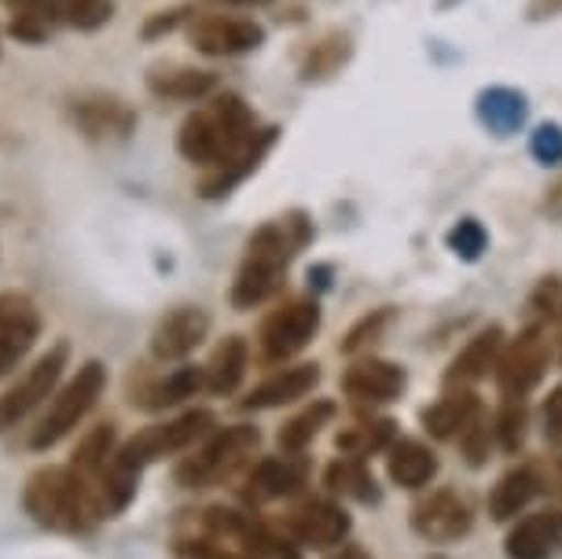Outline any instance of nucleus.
Instances as JSON below:
<instances>
[{
    "label": "nucleus",
    "mask_w": 562,
    "mask_h": 559,
    "mask_svg": "<svg viewBox=\"0 0 562 559\" xmlns=\"http://www.w3.org/2000/svg\"><path fill=\"white\" fill-rule=\"evenodd\" d=\"M258 122L247 100L236 92H217L206 108L192 111L177 133V152L192 166H206V170H225L228 163L247 152L258 141Z\"/></svg>",
    "instance_id": "1"
},
{
    "label": "nucleus",
    "mask_w": 562,
    "mask_h": 559,
    "mask_svg": "<svg viewBox=\"0 0 562 559\" xmlns=\"http://www.w3.org/2000/svg\"><path fill=\"white\" fill-rule=\"evenodd\" d=\"M305 239H310V225L299 214L269 221V225L254 232L247 239V250H243L236 283H232V305L254 310V305L269 302L283 288L291 258L305 247Z\"/></svg>",
    "instance_id": "2"
},
{
    "label": "nucleus",
    "mask_w": 562,
    "mask_h": 559,
    "mask_svg": "<svg viewBox=\"0 0 562 559\" xmlns=\"http://www.w3.org/2000/svg\"><path fill=\"white\" fill-rule=\"evenodd\" d=\"M23 504L37 526L59 534H81L92 523L108 519L97 497V482L85 479L78 468H37L26 479Z\"/></svg>",
    "instance_id": "3"
},
{
    "label": "nucleus",
    "mask_w": 562,
    "mask_h": 559,
    "mask_svg": "<svg viewBox=\"0 0 562 559\" xmlns=\"http://www.w3.org/2000/svg\"><path fill=\"white\" fill-rule=\"evenodd\" d=\"M103 390H108V368H103V361H85L78 368V376H74L59 394H52L48 413L41 416V424L34 427V435H30V449L45 452L52 446H59V441L92 413V405L100 402Z\"/></svg>",
    "instance_id": "4"
},
{
    "label": "nucleus",
    "mask_w": 562,
    "mask_h": 559,
    "mask_svg": "<svg viewBox=\"0 0 562 559\" xmlns=\"http://www.w3.org/2000/svg\"><path fill=\"white\" fill-rule=\"evenodd\" d=\"M261 446V435L258 427L250 424H236V427H225L217 435L206 438V446L195 452V457H184L177 463L173 479L180 482L184 490H206V487H217L225 482L228 474H236L243 463L250 460V452Z\"/></svg>",
    "instance_id": "5"
},
{
    "label": "nucleus",
    "mask_w": 562,
    "mask_h": 559,
    "mask_svg": "<svg viewBox=\"0 0 562 559\" xmlns=\"http://www.w3.org/2000/svg\"><path fill=\"white\" fill-rule=\"evenodd\" d=\"M214 424H217L214 413H206V409H192V413L169 420V424L144 427L140 435H133L119 452H114V460L125 463L130 471H140L144 463H151V460H162V457H173V452L192 449L199 438H206L210 431H214Z\"/></svg>",
    "instance_id": "6"
},
{
    "label": "nucleus",
    "mask_w": 562,
    "mask_h": 559,
    "mask_svg": "<svg viewBox=\"0 0 562 559\" xmlns=\"http://www.w3.org/2000/svg\"><path fill=\"white\" fill-rule=\"evenodd\" d=\"M67 357H70V346L56 343L48 354H41L37 361L26 368L19 383H12L4 394H0V435H8V431L23 424L41 402H48L52 390L59 383V376H63V368H67Z\"/></svg>",
    "instance_id": "7"
},
{
    "label": "nucleus",
    "mask_w": 562,
    "mask_h": 559,
    "mask_svg": "<svg viewBox=\"0 0 562 559\" xmlns=\"http://www.w3.org/2000/svg\"><path fill=\"white\" fill-rule=\"evenodd\" d=\"M321 332V305L313 299H294L280 305L269 321L261 324V357L265 361H291L294 354H302L313 343V335Z\"/></svg>",
    "instance_id": "8"
},
{
    "label": "nucleus",
    "mask_w": 562,
    "mask_h": 559,
    "mask_svg": "<svg viewBox=\"0 0 562 559\" xmlns=\"http://www.w3.org/2000/svg\"><path fill=\"white\" fill-rule=\"evenodd\" d=\"M548 368V339L544 328H526L518 339L507 346L496 361V383H501L504 398H526L540 379H544Z\"/></svg>",
    "instance_id": "9"
},
{
    "label": "nucleus",
    "mask_w": 562,
    "mask_h": 559,
    "mask_svg": "<svg viewBox=\"0 0 562 559\" xmlns=\"http://www.w3.org/2000/svg\"><path fill=\"white\" fill-rule=\"evenodd\" d=\"M41 335V313L30 294L0 291V376L12 372L34 350Z\"/></svg>",
    "instance_id": "10"
},
{
    "label": "nucleus",
    "mask_w": 562,
    "mask_h": 559,
    "mask_svg": "<svg viewBox=\"0 0 562 559\" xmlns=\"http://www.w3.org/2000/svg\"><path fill=\"white\" fill-rule=\"evenodd\" d=\"M192 45L203 56L225 59V56H243L265 45V26L254 19L239 15H203L192 23Z\"/></svg>",
    "instance_id": "11"
},
{
    "label": "nucleus",
    "mask_w": 562,
    "mask_h": 559,
    "mask_svg": "<svg viewBox=\"0 0 562 559\" xmlns=\"http://www.w3.org/2000/svg\"><path fill=\"white\" fill-rule=\"evenodd\" d=\"M12 15L37 19L41 26H74V30H100L111 23L114 4L111 0H4Z\"/></svg>",
    "instance_id": "12"
},
{
    "label": "nucleus",
    "mask_w": 562,
    "mask_h": 559,
    "mask_svg": "<svg viewBox=\"0 0 562 559\" xmlns=\"http://www.w3.org/2000/svg\"><path fill=\"white\" fill-rule=\"evenodd\" d=\"M210 335V313L203 305H177L169 310L151 332V354L155 361H184Z\"/></svg>",
    "instance_id": "13"
},
{
    "label": "nucleus",
    "mask_w": 562,
    "mask_h": 559,
    "mask_svg": "<svg viewBox=\"0 0 562 559\" xmlns=\"http://www.w3.org/2000/svg\"><path fill=\"white\" fill-rule=\"evenodd\" d=\"M74 125L89 136V141H125L136 130V111L122 97L108 92H92L70 103Z\"/></svg>",
    "instance_id": "14"
},
{
    "label": "nucleus",
    "mask_w": 562,
    "mask_h": 559,
    "mask_svg": "<svg viewBox=\"0 0 562 559\" xmlns=\"http://www.w3.org/2000/svg\"><path fill=\"white\" fill-rule=\"evenodd\" d=\"M412 526H416V534L427 537V541H460V537L471 530V508H467V501L456 497L452 490H438V493H430L427 501L416 504Z\"/></svg>",
    "instance_id": "15"
},
{
    "label": "nucleus",
    "mask_w": 562,
    "mask_h": 559,
    "mask_svg": "<svg viewBox=\"0 0 562 559\" xmlns=\"http://www.w3.org/2000/svg\"><path fill=\"white\" fill-rule=\"evenodd\" d=\"M288 530L294 541L313 548H331L349 534V515L331 501H305L288 515Z\"/></svg>",
    "instance_id": "16"
},
{
    "label": "nucleus",
    "mask_w": 562,
    "mask_h": 559,
    "mask_svg": "<svg viewBox=\"0 0 562 559\" xmlns=\"http://www.w3.org/2000/svg\"><path fill=\"white\" fill-rule=\"evenodd\" d=\"M342 390L357 402L368 405H386L405 390V368L394 361H357L353 368H346L342 376Z\"/></svg>",
    "instance_id": "17"
},
{
    "label": "nucleus",
    "mask_w": 562,
    "mask_h": 559,
    "mask_svg": "<svg viewBox=\"0 0 562 559\" xmlns=\"http://www.w3.org/2000/svg\"><path fill=\"white\" fill-rule=\"evenodd\" d=\"M474 114H479V122L493 136H515L522 133V125L529 119V100L526 92H518L512 86H490L474 100Z\"/></svg>",
    "instance_id": "18"
},
{
    "label": "nucleus",
    "mask_w": 562,
    "mask_h": 559,
    "mask_svg": "<svg viewBox=\"0 0 562 559\" xmlns=\"http://www.w3.org/2000/svg\"><path fill=\"white\" fill-rule=\"evenodd\" d=\"M504 354V332L496 328H485L474 335L471 343L463 346L460 354L452 357L449 372H445V383L449 387H467V383H479V379H485L496 368V361H501Z\"/></svg>",
    "instance_id": "19"
},
{
    "label": "nucleus",
    "mask_w": 562,
    "mask_h": 559,
    "mask_svg": "<svg viewBox=\"0 0 562 559\" xmlns=\"http://www.w3.org/2000/svg\"><path fill=\"white\" fill-rule=\"evenodd\" d=\"M321 383V365H291L283 372L269 376L265 383H258L250 390V398L243 402V409H276V405H288V402H299L310 390H316Z\"/></svg>",
    "instance_id": "20"
},
{
    "label": "nucleus",
    "mask_w": 562,
    "mask_h": 559,
    "mask_svg": "<svg viewBox=\"0 0 562 559\" xmlns=\"http://www.w3.org/2000/svg\"><path fill=\"white\" fill-rule=\"evenodd\" d=\"M559 537H562L559 512L526 515V519L507 534V559H551Z\"/></svg>",
    "instance_id": "21"
},
{
    "label": "nucleus",
    "mask_w": 562,
    "mask_h": 559,
    "mask_svg": "<svg viewBox=\"0 0 562 559\" xmlns=\"http://www.w3.org/2000/svg\"><path fill=\"white\" fill-rule=\"evenodd\" d=\"M147 89L158 100H206L217 92V74L210 70H195V67H155L147 74Z\"/></svg>",
    "instance_id": "22"
},
{
    "label": "nucleus",
    "mask_w": 562,
    "mask_h": 559,
    "mask_svg": "<svg viewBox=\"0 0 562 559\" xmlns=\"http://www.w3.org/2000/svg\"><path fill=\"white\" fill-rule=\"evenodd\" d=\"M474 420H479V398H474L471 390H463V387L452 390V394H445L438 405L423 409V427H427L434 438L463 435Z\"/></svg>",
    "instance_id": "23"
},
{
    "label": "nucleus",
    "mask_w": 562,
    "mask_h": 559,
    "mask_svg": "<svg viewBox=\"0 0 562 559\" xmlns=\"http://www.w3.org/2000/svg\"><path fill=\"white\" fill-rule=\"evenodd\" d=\"M302 468L288 457H269L261 460L258 468L250 471L247 479V493L250 501H280V497H291V493H299L302 487Z\"/></svg>",
    "instance_id": "24"
},
{
    "label": "nucleus",
    "mask_w": 562,
    "mask_h": 559,
    "mask_svg": "<svg viewBox=\"0 0 562 559\" xmlns=\"http://www.w3.org/2000/svg\"><path fill=\"white\" fill-rule=\"evenodd\" d=\"M390 479L405 490H423L438 474V457L423 446V441H394L390 446Z\"/></svg>",
    "instance_id": "25"
},
{
    "label": "nucleus",
    "mask_w": 562,
    "mask_h": 559,
    "mask_svg": "<svg viewBox=\"0 0 562 559\" xmlns=\"http://www.w3.org/2000/svg\"><path fill=\"white\" fill-rule=\"evenodd\" d=\"M247 361H250V350L243 335H228L225 343H217L214 357H210V365L203 368L210 394H232V390L243 383V376H247Z\"/></svg>",
    "instance_id": "26"
},
{
    "label": "nucleus",
    "mask_w": 562,
    "mask_h": 559,
    "mask_svg": "<svg viewBox=\"0 0 562 559\" xmlns=\"http://www.w3.org/2000/svg\"><path fill=\"white\" fill-rule=\"evenodd\" d=\"M276 133H280V130H272V125H269V130H261V133H258V141H254V144L247 147V152H243V155L236 158V163H228L225 170H214V174H210L206 181H203V188H199V192H203V199H221V195H228L232 188H236V185L243 181V177H250L254 170H258L261 158L269 155V147L276 144Z\"/></svg>",
    "instance_id": "27"
},
{
    "label": "nucleus",
    "mask_w": 562,
    "mask_h": 559,
    "mask_svg": "<svg viewBox=\"0 0 562 559\" xmlns=\"http://www.w3.org/2000/svg\"><path fill=\"white\" fill-rule=\"evenodd\" d=\"M533 493H537V474L533 471H529V468L507 471L490 493V515L496 523L515 519V515L522 512L529 501H533Z\"/></svg>",
    "instance_id": "28"
},
{
    "label": "nucleus",
    "mask_w": 562,
    "mask_h": 559,
    "mask_svg": "<svg viewBox=\"0 0 562 559\" xmlns=\"http://www.w3.org/2000/svg\"><path fill=\"white\" fill-rule=\"evenodd\" d=\"M206 387V372L203 368H173L166 379H158L155 387L144 390L140 405L144 409H166V405H177L184 398H195V390Z\"/></svg>",
    "instance_id": "29"
},
{
    "label": "nucleus",
    "mask_w": 562,
    "mask_h": 559,
    "mask_svg": "<svg viewBox=\"0 0 562 559\" xmlns=\"http://www.w3.org/2000/svg\"><path fill=\"white\" fill-rule=\"evenodd\" d=\"M349 52H353V45H349V37H346V34H327V37H321L310 52H305V59H302V78H305V81L331 78V74L349 59Z\"/></svg>",
    "instance_id": "30"
},
{
    "label": "nucleus",
    "mask_w": 562,
    "mask_h": 559,
    "mask_svg": "<svg viewBox=\"0 0 562 559\" xmlns=\"http://www.w3.org/2000/svg\"><path fill=\"white\" fill-rule=\"evenodd\" d=\"M327 487L335 493H342V497H353L360 504H375L379 501V490H375V479L364 471V463L360 460H338L327 468Z\"/></svg>",
    "instance_id": "31"
},
{
    "label": "nucleus",
    "mask_w": 562,
    "mask_h": 559,
    "mask_svg": "<svg viewBox=\"0 0 562 559\" xmlns=\"http://www.w3.org/2000/svg\"><path fill=\"white\" fill-rule=\"evenodd\" d=\"M111 457H114V424H100L78 441L70 468H78L85 479H97V474L108 468Z\"/></svg>",
    "instance_id": "32"
},
{
    "label": "nucleus",
    "mask_w": 562,
    "mask_h": 559,
    "mask_svg": "<svg viewBox=\"0 0 562 559\" xmlns=\"http://www.w3.org/2000/svg\"><path fill=\"white\" fill-rule=\"evenodd\" d=\"M338 449L346 452V457H371V452L379 449H390L394 446V420H375V424H360V427H349L338 435L335 441Z\"/></svg>",
    "instance_id": "33"
},
{
    "label": "nucleus",
    "mask_w": 562,
    "mask_h": 559,
    "mask_svg": "<svg viewBox=\"0 0 562 559\" xmlns=\"http://www.w3.org/2000/svg\"><path fill=\"white\" fill-rule=\"evenodd\" d=\"M331 416H335V405H331V402H316V405H310L305 413H299V416L288 420V424L280 427V449L302 452L316 435H321V427H324Z\"/></svg>",
    "instance_id": "34"
},
{
    "label": "nucleus",
    "mask_w": 562,
    "mask_h": 559,
    "mask_svg": "<svg viewBox=\"0 0 562 559\" xmlns=\"http://www.w3.org/2000/svg\"><path fill=\"white\" fill-rule=\"evenodd\" d=\"M449 250L456 258H463V261H479L485 255V247H490V232L482 228V221H474V217H463V221H456V225L449 228Z\"/></svg>",
    "instance_id": "35"
},
{
    "label": "nucleus",
    "mask_w": 562,
    "mask_h": 559,
    "mask_svg": "<svg viewBox=\"0 0 562 559\" xmlns=\"http://www.w3.org/2000/svg\"><path fill=\"white\" fill-rule=\"evenodd\" d=\"M496 438H501V446L507 452H515L522 446L526 438V409H522V398H507V405L501 409V416H496Z\"/></svg>",
    "instance_id": "36"
},
{
    "label": "nucleus",
    "mask_w": 562,
    "mask_h": 559,
    "mask_svg": "<svg viewBox=\"0 0 562 559\" xmlns=\"http://www.w3.org/2000/svg\"><path fill=\"white\" fill-rule=\"evenodd\" d=\"M529 155H533L540 166H562V125L540 122L533 136H529Z\"/></svg>",
    "instance_id": "37"
},
{
    "label": "nucleus",
    "mask_w": 562,
    "mask_h": 559,
    "mask_svg": "<svg viewBox=\"0 0 562 559\" xmlns=\"http://www.w3.org/2000/svg\"><path fill=\"white\" fill-rule=\"evenodd\" d=\"M544 441L562 446V383L551 390L544 402Z\"/></svg>",
    "instance_id": "38"
},
{
    "label": "nucleus",
    "mask_w": 562,
    "mask_h": 559,
    "mask_svg": "<svg viewBox=\"0 0 562 559\" xmlns=\"http://www.w3.org/2000/svg\"><path fill=\"white\" fill-rule=\"evenodd\" d=\"M463 449H467V460H471V463H482L485 460V438H490V427H485L482 424V416L479 420H474V424L471 427H467L463 431Z\"/></svg>",
    "instance_id": "39"
},
{
    "label": "nucleus",
    "mask_w": 562,
    "mask_h": 559,
    "mask_svg": "<svg viewBox=\"0 0 562 559\" xmlns=\"http://www.w3.org/2000/svg\"><path fill=\"white\" fill-rule=\"evenodd\" d=\"M8 34H12L15 41H26V45H41L52 30L48 26H41L37 19H26V15H15L12 19V26H8Z\"/></svg>",
    "instance_id": "40"
},
{
    "label": "nucleus",
    "mask_w": 562,
    "mask_h": 559,
    "mask_svg": "<svg viewBox=\"0 0 562 559\" xmlns=\"http://www.w3.org/2000/svg\"><path fill=\"white\" fill-rule=\"evenodd\" d=\"M383 321H386V313L364 316V321H360V324H357V328H353V332H349V335H346L342 350H346V354H353V350H360V346H364V343H368V335H375V332H379V324H383Z\"/></svg>",
    "instance_id": "41"
},
{
    "label": "nucleus",
    "mask_w": 562,
    "mask_h": 559,
    "mask_svg": "<svg viewBox=\"0 0 562 559\" xmlns=\"http://www.w3.org/2000/svg\"><path fill=\"white\" fill-rule=\"evenodd\" d=\"M184 12L188 8H173V12H158L151 23L144 26V37H158V34H169V30H173L180 19H184Z\"/></svg>",
    "instance_id": "42"
},
{
    "label": "nucleus",
    "mask_w": 562,
    "mask_h": 559,
    "mask_svg": "<svg viewBox=\"0 0 562 559\" xmlns=\"http://www.w3.org/2000/svg\"><path fill=\"white\" fill-rule=\"evenodd\" d=\"M562 12V0H529L526 15L533 19V23H540V19H555Z\"/></svg>",
    "instance_id": "43"
},
{
    "label": "nucleus",
    "mask_w": 562,
    "mask_h": 559,
    "mask_svg": "<svg viewBox=\"0 0 562 559\" xmlns=\"http://www.w3.org/2000/svg\"><path fill=\"white\" fill-rule=\"evenodd\" d=\"M331 559H368V552L360 545H342Z\"/></svg>",
    "instance_id": "44"
},
{
    "label": "nucleus",
    "mask_w": 562,
    "mask_h": 559,
    "mask_svg": "<svg viewBox=\"0 0 562 559\" xmlns=\"http://www.w3.org/2000/svg\"><path fill=\"white\" fill-rule=\"evenodd\" d=\"M214 4H225V8H265V4H272V0H214Z\"/></svg>",
    "instance_id": "45"
},
{
    "label": "nucleus",
    "mask_w": 562,
    "mask_h": 559,
    "mask_svg": "<svg viewBox=\"0 0 562 559\" xmlns=\"http://www.w3.org/2000/svg\"><path fill=\"white\" fill-rule=\"evenodd\" d=\"M548 210H551V214H562V185L555 188V192H551V199H548Z\"/></svg>",
    "instance_id": "46"
},
{
    "label": "nucleus",
    "mask_w": 562,
    "mask_h": 559,
    "mask_svg": "<svg viewBox=\"0 0 562 559\" xmlns=\"http://www.w3.org/2000/svg\"><path fill=\"white\" fill-rule=\"evenodd\" d=\"M559 361H562V313H559Z\"/></svg>",
    "instance_id": "47"
},
{
    "label": "nucleus",
    "mask_w": 562,
    "mask_h": 559,
    "mask_svg": "<svg viewBox=\"0 0 562 559\" xmlns=\"http://www.w3.org/2000/svg\"><path fill=\"white\" fill-rule=\"evenodd\" d=\"M427 559H449V556H427Z\"/></svg>",
    "instance_id": "48"
}]
</instances>
